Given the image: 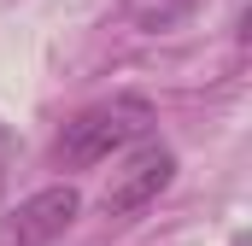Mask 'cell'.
Listing matches in <instances>:
<instances>
[{
    "label": "cell",
    "instance_id": "3957f363",
    "mask_svg": "<svg viewBox=\"0 0 252 246\" xmlns=\"http://www.w3.org/2000/svg\"><path fill=\"white\" fill-rule=\"evenodd\" d=\"M170 182H176V153L158 147V141L135 147L124 158V170L112 176V187H106V217H135V211H147Z\"/></svg>",
    "mask_w": 252,
    "mask_h": 246
},
{
    "label": "cell",
    "instance_id": "6da1fadb",
    "mask_svg": "<svg viewBox=\"0 0 252 246\" xmlns=\"http://www.w3.org/2000/svg\"><path fill=\"white\" fill-rule=\"evenodd\" d=\"M147 123H153L147 100L118 94V100H100V106L76 112V118L64 123V135H59V147H53V153H59V164H70V170H88V164L112 158L118 147H129Z\"/></svg>",
    "mask_w": 252,
    "mask_h": 246
},
{
    "label": "cell",
    "instance_id": "277c9868",
    "mask_svg": "<svg viewBox=\"0 0 252 246\" xmlns=\"http://www.w3.org/2000/svg\"><path fill=\"white\" fill-rule=\"evenodd\" d=\"M12 158H18V135L0 123V193H6V176H12Z\"/></svg>",
    "mask_w": 252,
    "mask_h": 246
},
{
    "label": "cell",
    "instance_id": "7a4b0ae2",
    "mask_svg": "<svg viewBox=\"0 0 252 246\" xmlns=\"http://www.w3.org/2000/svg\"><path fill=\"white\" fill-rule=\"evenodd\" d=\"M82 211V193L64 182V187H41L30 199H18L6 217H0V246H53L76 223Z\"/></svg>",
    "mask_w": 252,
    "mask_h": 246
}]
</instances>
